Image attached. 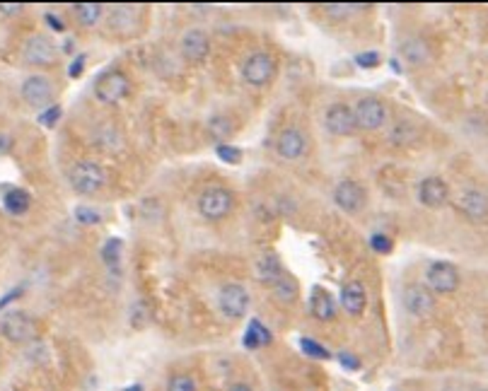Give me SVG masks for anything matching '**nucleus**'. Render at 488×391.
Masks as SVG:
<instances>
[{
	"label": "nucleus",
	"mask_w": 488,
	"mask_h": 391,
	"mask_svg": "<svg viewBox=\"0 0 488 391\" xmlns=\"http://www.w3.org/2000/svg\"><path fill=\"white\" fill-rule=\"evenodd\" d=\"M462 276L455 263L450 261H433L426 268V287L433 295H452L460 287Z\"/></svg>",
	"instance_id": "nucleus-8"
},
{
	"label": "nucleus",
	"mask_w": 488,
	"mask_h": 391,
	"mask_svg": "<svg viewBox=\"0 0 488 391\" xmlns=\"http://www.w3.org/2000/svg\"><path fill=\"white\" fill-rule=\"evenodd\" d=\"M273 341V334L266 329V324H263L261 319H252L247 326V334H244V345L252 350L256 348H263V345H271Z\"/></svg>",
	"instance_id": "nucleus-22"
},
{
	"label": "nucleus",
	"mask_w": 488,
	"mask_h": 391,
	"mask_svg": "<svg viewBox=\"0 0 488 391\" xmlns=\"http://www.w3.org/2000/svg\"><path fill=\"white\" fill-rule=\"evenodd\" d=\"M334 203L336 208H341L344 213L355 215L365 208L368 203V193H365L363 184L353 182V179H344L334 187Z\"/></svg>",
	"instance_id": "nucleus-13"
},
{
	"label": "nucleus",
	"mask_w": 488,
	"mask_h": 391,
	"mask_svg": "<svg viewBox=\"0 0 488 391\" xmlns=\"http://www.w3.org/2000/svg\"><path fill=\"white\" fill-rule=\"evenodd\" d=\"M353 116H355V126L358 131H379L384 124H387V104H384L379 97H360L353 104Z\"/></svg>",
	"instance_id": "nucleus-7"
},
{
	"label": "nucleus",
	"mask_w": 488,
	"mask_h": 391,
	"mask_svg": "<svg viewBox=\"0 0 488 391\" xmlns=\"http://www.w3.org/2000/svg\"><path fill=\"white\" fill-rule=\"evenodd\" d=\"M339 358H341V365H344V368H350V370H358V368H360V363L353 358V355H348V353H341Z\"/></svg>",
	"instance_id": "nucleus-38"
},
{
	"label": "nucleus",
	"mask_w": 488,
	"mask_h": 391,
	"mask_svg": "<svg viewBox=\"0 0 488 391\" xmlns=\"http://www.w3.org/2000/svg\"><path fill=\"white\" fill-rule=\"evenodd\" d=\"M300 348H302V353L310 355V358H315V360H329L331 358L329 350H326L321 343H317L315 338H302L300 341Z\"/></svg>",
	"instance_id": "nucleus-30"
},
{
	"label": "nucleus",
	"mask_w": 488,
	"mask_h": 391,
	"mask_svg": "<svg viewBox=\"0 0 488 391\" xmlns=\"http://www.w3.org/2000/svg\"><path fill=\"white\" fill-rule=\"evenodd\" d=\"M283 273L285 271H283V266H281V261H278L276 254H266V256H261L256 261V276L261 278L263 283H268V285L276 283Z\"/></svg>",
	"instance_id": "nucleus-24"
},
{
	"label": "nucleus",
	"mask_w": 488,
	"mask_h": 391,
	"mask_svg": "<svg viewBox=\"0 0 488 391\" xmlns=\"http://www.w3.org/2000/svg\"><path fill=\"white\" fill-rule=\"evenodd\" d=\"M216 153L223 162L227 164H240L242 162V150L237 145H230V143H223V145H216Z\"/></svg>",
	"instance_id": "nucleus-31"
},
{
	"label": "nucleus",
	"mask_w": 488,
	"mask_h": 391,
	"mask_svg": "<svg viewBox=\"0 0 488 391\" xmlns=\"http://www.w3.org/2000/svg\"><path fill=\"white\" fill-rule=\"evenodd\" d=\"M235 208V193L225 187H206L196 198V210L203 220L218 222L227 218Z\"/></svg>",
	"instance_id": "nucleus-2"
},
{
	"label": "nucleus",
	"mask_w": 488,
	"mask_h": 391,
	"mask_svg": "<svg viewBox=\"0 0 488 391\" xmlns=\"http://www.w3.org/2000/svg\"><path fill=\"white\" fill-rule=\"evenodd\" d=\"M457 208L471 222H484V220H488V196L476 191V189H467V191L457 196Z\"/></svg>",
	"instance_id": "nucleus-17"
},
{
	"label": "nucleus",
	"mask_w": 488,
	"mask_h": 391,
	"mask_svg": "<svg viewBox=\"0 0 488 391\" xmlns=\"http://www.w3.org/2000/svg\"><path fill=\"white\" fill-rule=\"evenodd\" d=\"M165 391H198V384H196V379H194L191 374L177 372V374H172V377L167 379Z\"/></svg>",
	"instance_id": "nucleus-28"
},
{
	"label": "nucleus",
	"mask_w": 488,
	"mask_h": 391,
	"mask_svg": "<svg viewBox=\"0 0 488 391\" xmlns=\"http://www.w3.org/2000/svg\"><path fill=\"white\" fill-rule=\"evenodd\" d=\"M82 70H85V58H77V61H73V66H71V77H80L82 75Z\"/></svg>",
	"instance_id": "nucleus-37"
},
{
	"label": "nucleus",
	"mask_w": 488,
	"mask_h": 391,
	"mask_svg": "<svg viewBox=\"0 0 488 391\" xmlns=\"http://www.w3.org/2000/svg\"><path fill=\"white\" fill-rule=\"evenodd\" d=\"M310 312L317 321H331L336 316V300L329 295V292L317 287L310 297Z\"/></svg>",
	"instance_id": "nucleus-20"
},
{
	"label": "nucleus",
	"mask_w": 488,
	"mask_h": 391,
	"mask_svg": "<svg viewBox=\"0 0 488 391\" xmlns=\"http://www.w3.org/2000/svg\"><path fill=\"white\" fill-rule=\"evenodd\" d=\"M3 205L8 213L24 215L29 210V205H32V196L24 191V189H10V191L3 196Z\"/></svg>",
	"instance_id": "nucleus-25"
},
{
	"label": "nucleus",
	"mask_w": 488,
	"mask_h": 391,
	"mask_svg": "<svg viewBox=\"0 0 488 391\" xmlns=\"http://www.w3.org/2000/svg\"><path fill=\"white\" fill-rule=\"evenodd\" d=\"M271 290H273V297H276L281 305H292V302L300 297V285H297V280L290 273H283L276 283H271Z\"/></svg>",
	"instance_id": "nucleus-21"
},
{
	"label": "nucleus",
	"mask_w": 488,
	"mask_h": 391,
	"mask_svg": "<svg viewBox=\"0 0 488 391\" xmlns=\"http://www.w3.org/2000/svg\"><path fill=\"white\" fill-rule=\"evenodd\" d=\"M476 391H488V389H476Z\"/></svg>",
	"instance_id": "nucleus-44"
},
{
	"label": "nucleus",
	"mask_w": 488,
	"mask_h": 391,
	"mask_svg": "<svg viewBox=\"0 0 488 391\" xmlns=\"http://www.w3.org/2000/svg\"><path fill=\"white\" fill-rule=\"evenodd\" d=\"M106 182H109V174L104 164H100L97 160H80L68 169V184L80 196H95L106 187Z\"/></svg>",
	"instance_id": "nucleus-1"
},
{
	"label": "nucleus",
	"mask_w": 488,
	"mask_h": 391,
	"mask_svg": "<svg viewBox=\"0 0 488 391\" xmlns=\"http://www.w3.org/2000/svg\"><path fill=\"white\" fill-rule=\"evenodd\" d=\"M341 307L348 312L350 316H360L368 307V292H365L360 280H348L341 290Z\"/></svg>",
	"instance_id": "nucleus-19"
},
{
	"label": "nucleus",
	"mask_w": 488,
	"mask_h": 391,
	"mask_svg": "<svg viewBox=\"0 0 488 391\" xmlns=\"http://www.w3.org/2000/svg\"><path fill=\"white\" fill-rule=\"evenodd\" d=\"M370 249H373L375 254H389L394 249V242H392V237L389 234H384V232H375V234H370Z\"/></svg>",
	"instance_id": "nucleus-32"
},
{
	"label": "nucleus",
	"mask_w": 488,
	"mask_h": 391,
	"mask_svg": "<svg viewBox=\"0 0 488 391\" xmlns=\"http://www.w3.org/2000/svg\"><path fill=\"white\" fill-rule=\"evenodd\" d=\"M129 391H140V387H131Z\"/></svg>",
	"instance_id": "nucleus-43"
},
{
	"label": "nucleus",
	"mask_w": 488,
	"mask_h": 391,
	"mask_svg": "<svg viewBox=\"0 0 488 391\" xmlns=\"http://www.w3.org/2000/svg\"><path fill=\"white\" fill-rule=\"evenodd\" d=\"M5 15H15V12H22V5H0Z\"/></svg>",
	"instance_id": "nucleus-40"
},
{
	"label": "nucleus",
	"mask_w": 488,
	"mask_h": 391,
	"mask_svg": "<svg viewBox=\"0 0 488 391\" xmlns=\"http://www.w3.org/2000/svg\"><path fill=\"white\" fill-rule=\"evenodd\" d=\"M360 5H348V3H329V5H324V12H326V17H331V19H348L350 15L358 10Z\"/></svg>",
	"instance_id": "nucleus-29"
},
{
	"label": "nucleus",
	"mask_w": 488,
	"mask_h": 391,
	"mask_svg": "<svg viewBox=\"0 0 488 391\" xmlns=\"http://www.w3.org/2000/svg\"><path fill=\"white\" fill-rule=\"evenodd\" d=\"M131 92V80L124 70H106L95 80V97L102 104H119Z\"/></svg>",
	"instance_id": "nucleus-6"
},
{
	"label": "nucleus",
	"mask_w": 488,
	"mask_h": 391,
	"mask_svg": "<svg viewBox=\"0 0 488 391\" xmlns=\"http://www.w3.org/2000/svg\"><path fill=\"white\" fill-rule=\"evenodd\" d=\"M273 150L281 160L285 162H295L302 155L307 153V135L302 133L297 126H285L281 133L276 135V143H273Z\"/></svg>",
	"instance_id": "nucleus-12"
},
{
	"label": "nucleus",
	"mask_w": 488,
	"mask_h": 391,
	"mask_svg": "<svg viewBox=\"0 0 488 391\" xmlns=\"http://www.w3.org/2000/svg\"><path fill=\"white\" fill-rule=\"evenodd\" d=\"M324 128L329 131L336 138H348L358 131L353 116V106L346 104V102H336V104L326 106L324 111Z\"/></svg>",
	"instance_id": "nucleus-10"
},
{
	"label": "nucleus",
	"mask_w": 488,
	"mask_h": 391,
	"mask_svg": "<svg viewBox=\"0 0 488 391\" xmlns=\"http://www.w3.org/2000/svg\"><path fill=\"white\" fill-rule=\"evenodd\" d=\"M235 133V124L227 114H216L208 119V135L216 140L218 145L227 143V138Z\"/></svg>",
	"instance_id": "nucleus-23"
},
{
	"label": "nucleus",
	"mask_w": 488,
	"mask_h": 391,
	"mask_svg": "<svg viewBox=\"0 0 488 391\" xmlns=\"http://www.w3.org/2000/svg\"><path fill=\"white\" fill-rule=\"evenodd\" d=\"M249 302H252V297H249V290L242 283H223L216 295L218 312H220L227 321L244 319L249 312Z\"/></svg>",
	"instance_id": "nucleus-3"
},
{
	"label": "nucleus",
	"mask_w": 488,
	"mask_h": 391,
	"mask_svg": "<svg viewBox=\"0 0 488 391\" xmlns=\"http://www.w3.org/2000/svg\"><path fill=\"white\" fill-rule=\"evenodd\" d=\"M402 300H404V309L411 316H418V319H423V316H428L435 309V295H433L423 283H411V285L404 290Z\"/></svg>",
	"instance_id": "nucleus-15"
},
{
	"label": "nucleus",
	"mask_w": 488,
	"mask_h": 391,
	"mask_svg": "<svg viewBox=\"0 0 488 391\" xmlns=\"http://www.w3.org/2000/svg\"><path fill=\"white\" fill-rule=\"evenodd\" d=\"M450 198V187H447L445 179L440 177H426L421 184H418V203L423 208H442Z\"/></svg>",
	"instance_id": "nucleus-16"
},
{
	"label": "nucleus",
	"mask_w": 488,
	"mask_h": 391,
	"mask_svg": "<svg viewBox=\"0 0 488 391\" xmlns=\"http://www.w3.org/2000/svg\"><path fill=\"white\" fill-rule=\"evenodd\" d=\"M75 220L80 225H87V227H90V225H100L102 222V215L97 213L95 208H90V205H77V208H75Z\"/></svg>",
	"instance_id": "nucleus-34"
},
{
	"label": "nucleus",
	"mask_w": 488,
	"mask_h": 391,
	"mask_svg": "<svg viewBox=\"0 0 488 391\" xmlns=\"http://www.w3.org/2000/svg\"><path fill=\"white\" fill-rule=\"evenodd\" d=\"M19 95L27 102L29 106L44 111L46 106L53 104V97H56V87H53L51 77L41 75V73H34V75L24 77V82L19 85Z\"/></svg>",
	"instance_id": "nucleus-9"
},
{
	"label": "nucleus",
	"mask_w": 488,
	"mask_h": 391,
	"mask_svg": "<svg viewBox=\"0 0 488 391\" xmlns=\"http://www.w3.org/2000/svg\"><path fill=\"white\" fill-rule=\"evenodd\" d=\"M418 138V131L413 128L411 124H406V121H397V124L389 128V140H392L394 145H409V143H413V140Z\"/></svg>",
	"instance_id": "nucleus-27"
},
{
	"label": "nucleus",
	"mask_w": 488,
	"mask_h": 391,
	"mask_svg": "<svg viewBox=\"0 0 488 391\" xmlns=\"http://www.w3.org/2000/svg\"><path fill=\"white\" fill-rule=\"evenodd\" d=\"M278 63L271 53L266 51H254L244 58L242 63V80L249 87H266L268 82L276 77Z\"/></svg>",
	"instance_id": "nucleus-5"
},
{
	"label": "nucleus",
	"mask_w": 488,
	"mask_h": 391,
	"mask_svg": "<svg viewBox=\"0 0 488 391\" xmlns=\"http://www.w3.org/2000/svg\"><path fill=\"white\" fill-rule=\"evenodd\" d=\"M0 334H3L10 343L22 345V343H32V341H37L39 326H37V321H34L32 314L15 309V312H8V314L0 316Z\"/></svg>",
	"instance_id": "nucleus-4"
},
{
	"label": "nucleus",
	"mask_w": 488,
	"mask_h": 391,
	"mask_svg": "<svg viewBox=\"0 0 488 391\" xmlns=\"http://www.w3.org/2000/svg\"><path fill=\"white\" fill-rule=\"evenodd\" d=\"M56 56H58L56 44H53L46 34H32L22 46V58L29 66H37V68L53 66Z\"/></svg>",
	"instance_id": "nucleus-11"
},
{
	"label": "nucleus",
	"mask_w": 488,
	"mask_h": 391,
	"mask_svg": "<svg viewBox=\"0 0 488 391\" xmlns=\"http://www.w3.org/2000/svg\"><path fill=\"white\" fill-rule=\"evenodd\" d=\"M179 51L189 63H201L211 53V37L206 29L201 27H189L179 39Z\"/></svg>",
	"instance_id": "nucleus-14"
},
{
	"label": "nucleus",
	"mask_w": 488,
	"mask_h": 391,
	"mask_svg": "<svg viewBox=\"0 0 488 391\" xmlns=\"http://www.w3.org/2000/svg\"><path fill=\"white\" fill-rule=\"evenodd\" d=\"M399 58L404 61V66L409 68H423L431 61V46L426 39L421 37H409L399 44Z\"/></svg>",
	"instance_id": "nucleus-18"
},
{
	"label": "nucleus",
	"mask_w": 488,
	"mask_h": 391,
	"mask_svg": "<svg viewBox=\"0 0 488 391\" xmlns=\"http://www.w3.org/2000/svg\"><path fill=\"white\" fill-rule=\"evenodd\" d=\"M230 391H254V389L249 387V384H244V382H237V384H232Z\"/></svg>",
	"instance_id": "nucleus-41"
},
{
	"label": "nucleus",
	"mask_w": 488,
	"mask_h": 391,
	"mask_svg": "<svg viewBox=\"0 0 488 391\" xmlns=\"http://www.w3.org/2000/svg\"><path fill=\"white\" fill-rule=\"evenodd\" d=\"M119 256H121V239L116 237L106 239V244L102 247V258H104V263L106 266H114V263L119 261Z\"/></svg>",
	"instance_id": "nucleus-33"
},
{
	"label": "nucleus",
	"mask_w": 488,
	"mask_h": 391,
	"mask_svg": "<svg viewBox=\"0 0 488 391\" xmlns=\"http://www.w3.org/2000/svg\"><path fill=\"white\" fill-rule=\"evenodd\" d=\"M73 12H75L77 22H80L82 27H95L102 19V15H104V8H102L100 3H77L73 5Z\"/></svg>",
	"instance_id": "nucleus-26"
},
{
	"label": "nucleus",
	"mask_w": 488,
	"mask_h": 391,
	"mask_svg": "<svg viewBox=\"0 0 488 391\" xmlns=\"http://www.w3.org/2000/svg\"><path fill=\"white\" fill-rule=\"evenodd\" d=\"M46 22L51 24L53 29H58V32H63V29H66V24H63L61 19H56V17H53V15H46Z\"/></svg>",
	"instance_id": "nucleus-39"
},
{
	"label": "nucleus",
	"mask_w": 488,
	"mask_h": 391,
	"mask_svg": "<svg viewBox=\"0 0 488 391\" xmlns=\"http://www.w3.org/2000/svg\"><path fill=\"white\" fill-rule=\"evenodd\" d=\"M379 61H382V58H379V53H375V51H363L355 56V63H358L360 68H377Z\"/></svg>",
	"instance_id": "nucleus-36"
},
{
	"label": "nucleus",
	"mask_w": 488,
	"mask_h": 391,
	"mask_svg": "<svg viewBox=\"0 0 488 391\" xmlns=\"http://www.w3.org/2000/svg\"><path fill=\"white\" fill-rule=\"evenodd\" d=\"M442 391H462L460 387H457V384H447V387L445 389H442Z\"/></svg>",
	"instance_id": "nucleus-42"
},
{
	"label": "nucleus",
	"mask_w": 488,
	"mask_h": 391,
	"mask_svg": "<svg viewBox=\"0 0 488 391\" xmlns=\"http://www.w3.org/2000/svg\"><path fill=\"white\" fill-rule=\"evenodd\" d=\"M61 114H63L61 104H51V106H46V109H44V111H39V124L46 126V128H53V126L58 124V119H61Z\"/></svg>",
	"instance_id": "nucleus-35"
}]
</instances>
